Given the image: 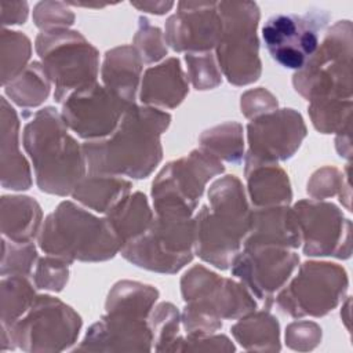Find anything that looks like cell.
<instances>
[{"instance_id": "cell-42", "label": "cell", "mask_w": 353, "mask_h": 353, "mask_svg": "<svg viewBox=\"0 0 353 353\" xmlns=\"http://www.w3.org/2000/svg\"><path fill=\"white\" fill-rule=\"evenodd\" d=\"M321 342V328L314 321L298 320L287 325L285 343L299 352L314 349Z\"/></svg>"}, {"instance_id": "cell-25", "label": "cell", "mask_w": 353, "mask_h": 353, "mask_svg": "<svg viewBox=\"0 0 353 353\" xmlns=\"http://www.w3.org/2000/svg\"><path fill=\"white\" fill-rule=\"evenodd\" d=\"M43 225L40 204L29 196L1 197V233L15 243H30Z\"/></svg>"}, {"instance_id": "cell-27", "label": "cell", "mask_w": 353, "mask_h": 353, "mask_svg": "<svg viewBox=\"0 0 353 353\" xmlns=\"http://www.w3.org/2000/svg\"><path fill=\"white\" fill-rule=\"evenodd\" d=\"M132 183L123 176L88 172L76 185L70 196L81 205L106 214L130 193Z\"/></svg>"}, {"instance_id": "cell-29", "label": "cell", "mask_w": 353, "mask_h": 353, "mask_svg": "<svg viewBox=\"0 0 353 353\" xmlns=\"http://www.w3.org/2000/svg\"><path fill=\"white\" fill-rule=\"evenodd\" d=\"M157 298L159 291L153 285L121 280L109 291L105 309L108 313H121L148 319Z\"/></svg>"}, {"instance_id": "cell-18", "label": "cell", "mask_w": 353, "mask_h": 353, "mask_svg": "<svg viewBox=\"0 0 353 353\" xmlns=\"http://www.w3.org/2000/svg\"><path fill=\"white\" fill-rule=\"evenodd\" d=\"M222 32L218 3L179 1L165 21L164 40L176 52H210Z\"/></svg>"}, {"instance_id": "cell-16", "label": "cell", "mask_w": 353, "mask_h": 353, "mask_svg": "<svg viewBox=\"0 0 353 353\" xmlns=\"http://www.w3.org/2000/svg\"><path fill=\"white\" fill-rule=\"evenodd\" d=\"M61 105L68 128L85 141L109 137L132 106L98 81L72 92Z\"/></svg>"}, {"instance_id": "cell-41", "label": "cell", "mask_w": 353, "mask_h": 353, "mask_svg": "<svg viewBox=\"0 0 353 353\" xmlns=\"http://www.w3.org/2000/svg\"><path fill=\"white\" fill-rule=\"evenodd\" d=\"M33 22L41 30L69 28L74 22V14L66 3L40 1L33 8Z\"/></svg>"}, {"instance_id": "cell-35", "label": "cell", "mask_w": 353, "mask_h": 353, "mask_svg": "<svg viewBox=\"0 0 353 353\" xmlns=\"http://www.w3.org/2000/svg\"><path fill=\"white\" fill-rule=\"evenodd\" d=\"M148 323L152 331L153 349L157 352H170L172 343L179 336V310L170 302H161L152 309Z\"/></svg>"}, {"instance_id": "cell-12", "label": "cell", "mask_w": 353, "mask_h": 353, "mask_svg": "<svg viewBox=\"0 0 353 353\" xmlns=\"http://www.w3.org/2000/svg\"><path fill=\"white\" fill-rule=\"evenodd\" d=\"M330 19V12L321 8L303 14H276L262 28L265 47L280 66L299 70L316 52Z\"/></svg>"}, {"instance_id": "cell-1", "label": "cell", "mask_w": 353, "mask_h": 353, "mask_svg": "<svg viewBox=\"0 0 353 353\" xmlns=\"http://www.w3.org/2000/svg\"><path fill=\"white\" fill-rule=\"evenodd\" d=\"M170 123L165 110L130 106L109 137L81 143L88 172L148 178L163 159L161 135Z\"/></svg>"}, {"instance_id": "cell-24", "label": "cell", "mask_w": 353, "mask_h": 353, "mask_svg": "<svg viewBox=\"0 0 353 353\" xmlns=\"http://www.w3.org/2000/svg\"><path fill=\"white\" fill-rule=\"evenodd\" d=\"M143 62L134 46H119L106 51L101 77L102 84L130 105H135Z\"/></svg>"}, {"instance_id": "cell-15", "label": "cell", "mask_w": 353, "mask_h": 353, "mask_svg": "<svg viewBox=\"0 0 353 353\" xmlns=\"http://www.w3.org/2000/svg\"><path fill=\"white\" fill-rule=\"evenodd\" d=\"M299 256L290 248L261 245L243 248L233 259L232 274L259 301L263 309L273 306L274 295L288 283Z\"/></svg>"}, {"instance_id": "cell-19", "label": "cell", "mask_w": 353, "mask_h": 353, "mask_svg": "<svg viewBox=\"0 0 353 353\" xmlns=\"http://www.w3.org/2000/svg\"><path fill=\"white\" fill-rule=\"evenodd\" d=\"M153 349L148 319L108 313L94 323L73 350L84 352H149Z\"/></svg>"}, {"instance_id": "cell-28", "label": "cell", "mask_w": 353, "mask_h": 353, "mask_svg": "<svg viewBox=\"0 0 353 353\" xmlns=\"http://www.w3.org/2000/svg\"><path fill=\"white\" fill-rule=\"evenodd\" d=\"M237 320L230 331L243 349L258 352H279L281 349L279 321L268 309L254 310Z\"/></svg>"}, {"instance_id": "cell-33", "label": "cell", "mask_w": 353, "mask_h": 353, "mask_svg": "<svg viewBox=\"0 0 353 353\" xmlns=\"http://www.w3.org/2000/svg\"><path fill=\"white\" fill-rule=\"evenodd\" d=\"M307 113L313 127L321 134H338L350 127L352 99L312 101Z\"/></svg>"}, {"instance_id": "cell-17", "label": "cell", "mask_w": 353, "mask_h": 353, "mask_svg": "<svg viewBox=\"0 0 353 353\" xmlns=\"http://www.w3.org/2000/svg\"><path fill=\"white\" fill-rule=\"evenodd\" d=\"M307 128L299 112L274 109L247 125L248 150L244 160L277 163L291 159L306 138Z\"/></svg>"}, {"instance_id": "cell-37", "label": "cell", "mask_w": 353, "mask_h": 353, "mask_svg": "<svg viewBox=\"0 0 353 353\" xmlns=\"http://www.w3.org/2000/svg\"><path fill=\"white\" fill-rule=\"evenodd\" d=\"M1 276H30L37 261L34 244L15 243L3 237Z\"/></svg>"}, {"instance_id": "cell-9", "label": "cell", "mask_w": 353, "mask_h": 353, "mask_svg": "<svg viewBox=\"0 0 353 353\" xmlns=\"http://www.w3.org/2000/svg\"><path fill=\"white\" fill-rule=\"evenodd\" d=\"M223 171L222 161L203 148L167 163L152 183L154 214L193 216L207 183Z\"/></svg>"}, {"instance_id": "cell-38", "label": "cell", "mask_w": 353, "mask_h": 353, "mask_svg": "<svg viewBox=\"0 0 353 353\" xmlns=\"http://www.w3.org/2000/svg\"><path fill=\"white\" fill-rule=\"evenodd\" d=\"M138 29L134 36V48L138 51L143 63H154L163 59L168 50L164 40V33L160 28L153 26L145 17L138 19Z\"/></svg>"}, {"instance_id": "cell-14", "label": "cell", "mask_w": 353, "mask_h": 353, "mask_svg": "<svg viewBox=\"0 0 353 353\" xmlns=\"http://www.w3.org/2000/svg\"><path fill=\"white\" fill-rule=\"evenodd\" d=\"M301 244L307 256L347 259L352 254V222L332 203L305 199L294 207Z\"/></svg>"}, {"instance_id": "cell-20", "label": "cell", "mask_w": 353, "mask_h": 353, "mask_svg": "<svg viewBox=\"0 0 353 353\" xmlns=\"http://www.w3.org/2000/svg\"><path fill=\"white\" fill-rule=\"evenodd\" d=\"M188 92L189 81L181 61L171 57L145 70L139 87V101L145 106L161 110L175 109L183 102Z\"/></svg>"}, {"instance_id": "cell-30", "label": "cell", "mask_w": 353, "mask_h": 353, "mask_svg": "<svg viewBox=\"0 0 353 353\" xmlns=\"http://www.w3.org/2000/svg\"><path fill=\"white\" fill-rule=\"evenodd\" d=\"M4 91L15 105L25 109L36 108L48 98L51 80L40 61H33L4 85Z\"/></svg>"}, {"instance_id": "cell-36", "label": "cell", "mask_w": 353, "mask_h": 353, "mask_svg": "<svg viewBox=\"0 0 353 353\" xmlns=\"http://www.w3.org/2000/svg\"><path fill=\"white\" fill-rule=\"evenodd\" d=\"M188 81L197 91L212 90L222 83V73L216 58L210 52H188L185 54Z\"/></svg>"}, {"instance_id": "cell-47", "label": "cell", "mask_w": 353, "mask_h": 353, "mask_svg": "<svg viewBox=\"0 0 353 353\" xmlns=\"http://www.w3.org/2000/svg\"><path fill=\"white\" fill-rule=\"evenodd\" d=\"M352 128H346L341 132L336 134V139H335V148H336V152L343 159H347L350 160L352 157Z\"/></svg>"}, {"instance_id": "cell-8", "label": "cell", "mask_w": 353, "mask_h": 353, "mask_svg": "<svg viewBox=\"0 0 353 353\" xmlns=\"http://www.w3.org/2000/svg\"><path fill=\"white\" fill-rule=\"evenodd\" d=\"M193 216L154 214L149 229L120 248L132 265L157 273L174 274L193 259Z\"/></svg>"}, {"instance_id": "cell-22", "label": "cell", "mask_w": 353, "mask_h": 353, "mask_svg": "<svg viewBox=\"0 0 353 353\" xmlns=\"http://www.w3.org/2000/svg\"><path fill=\"white\" fill-rule=\"evenodd\" d=\"M1 185L11 190H28L32 186L29 163L19 150V119L4 97H1Z\"/></svg>"}, {"instance_id": "cell-46", "label": "cell", "mask_w": 353, "mask_h": 353, "mask_svg": "<svg viewBox=\"0 0 353 353\" xmlns=\"http://www.w3.org/2000/svg\"><path fill=\"white\" fill-rule=\"evenodd\" d=\"M132 7L145 11V12H150V14H156V15H163L165 12H168L175 3L172 1H141V3H131Z\"/></svg>"}, {"instance_id": "cell-45", "label": "cell", "mask_w": 353, "mask_h": 353, "mask_svg": "<svg viewBox=\"0 0 353 353\" xmlns=\"http://www.w3.org/2000/svg\"><path fill=\"white\" fill-rule=\"evenodd\" d=\"M29 14V6L26 1H3L1 3V22L7 25L25 23Z\"/></svg>"}, {"instance_id": "cell-7", "label": "cell", "mask_w": 353, "mask_h": 353, "mask_svg": "<svg viewBox=\"0 0 353 353\" xmlns=\"http://www.w3.org/2000/svg\"><path fill=\"white\" fill-rule=\"evenodd\" d=\"M218 11L222 32L215 58L221 73L233 85L251 84L262 72L256 36L259 7L254 1H221Z\"/></svg>"}, {"instance_id": "cell-31", "label": "cell", "mask_w": 353, "mask_h": 353, "mask_svg": "<svg viewBox=\"0 0 353 353\" xmlns=\"http://www.w3.org/2000/svg\"><path fill=\"white\" fill-rule=\"evenodd\" d=\"M199 142L221 161L239 164L244 159L243 125L237 121H226L203 131Z\"/></svg>"}, {"instance_id": "cell-43", "label": "cell", "mask_w": 353, "mask_h": 353, "mask_svg": "<svg viewBox=\"0 0 353 353\" xmlns=\"http://www.w3.org/2000/svg\"><path fill=\"white\" fill-rule=\"evenodd\" d=\"M234 352L236 347L225 335L211 334L203 338L178 336L170 352Z\"/></svg>"}, {"instance_id": "cell-4", "label": "cell", "mask_w": 353, "mask_h": 353, "mask_svg": "<svg viewBox=\"0 0 353 353\" xmlns=\"http://www.w3.org/2000/svg\"><path fill=\"white\" fill-rule=\"evenodd\" d=\"M37 243L44 254L69 263L108 261L121 248L106 218H98L70 200L59 203L46 216Z\"/></svg>"}, {"instance_id": "cell-34", "label": "cell", "mask_w": 353, "mask_h": 353, "mask_svg": "<svg viewBox=\"0 0 353 353\" xmlns=\"http://www.w3.org/2000/svg\"><path fill=\"white\" fill-rule=\"evenodd\" d=\"M1 83L15 79L30 62L32 44L26 34L3 28L1 30Z\"/></svg>"}, {"instance_id": "cell-5", "label": "cell", "mask_w": 353, "mask_h": 353, "mask_svg": "<svg viewBox=\"0 0 353 353\" xmlns=\"http://www.w3.org/2000/svg\"><path fill=\"white\" fill-rule=\"evenodd\" d=\"M352 22L338 21L324 34L316 52L292 76L306 101L352 99Z\"/></svg>"}, {"instance_id": "cell-23", "label": "cell", "mask_w": 353, "mask_h": 353, "mask_svg": "<svg viewBox=\"0 0 353 353\" xmlns=\"http://www.w3.org/2000/svg\"><path fill=\"white\" fill-rule=\"evenodd\" d=\"M244 175L248 197L256 208L290 204L291 183L277 163L244 160Z\"/></svg>"}, {"instance_id": "cell-6", "label": "cell", "mask_w": 353, "mask_h": 353, "mask_svg": "<svg viewBox=\"0 0 353 353\" xmlns=\"http://www.w3.org/2000/svg\"><path fill=\"white\" fill-rule=\"evenodd\" d=\"M34 48L55 85L54 98L58 103L97 81L99 52L80 32L69 28L41 30L34 40Z\"/></svg>"}, {"instance_id": "cell-3", "label": "cell", "mask_w": 353, "mask_h": 353, "mask_svg": "<svg viewBox=\"0 0 353 353\" xmlns=\"http://www.w3.org/2000/svg\"><path fill=\"white\" fill-rule=\"evenodd\" d=\"M22 141L39 189L62 197L72 194L87 174V163L83 146L70 135L61 113L52 106L32 113Z\"/></svg>"}, {"instance_id": "cell-2", "label": "cell", "mask_w": 353, "mask_h": 353, "mask_svg": "<svg viewBox=\"0 0 353 353\" xmlns=\"http://www.w3.org/2000/svg\"><path fill=\"white\" fill-rule=\"evenodd\" d=\"M208 201L210 205H203L193 216V252L216 269L226 270L241 251L251 226L252 210L236 175L214 181L208 189Z\"/></svg>"}, {"instance_id": "cell-21", "label": "cell", "mask_w": 353, "mask_h": 353, "mask_svg": "<svg viewBox=\"0 0 353 353\" xmlns=\"http://www.w3.org/2000/svg\"><path fill=\"white\" fill-rule=\"evenodd\" d=\"M273 245L295 250L301 245V232L288 205H274L252 210L251 226L243 241V248Z\"/></svg>"}, {"instance_id": "cell-32", "label": "cell", "mask_w": 353, "mask_h": 353, "mask_svg": "<svg viewBox=\"0 0 353 353\" xmlns=\"http://www.w3.org/2000/svg\"><path fill=\"white\" fill-rule=\"evenodd\" d=\"M1 290V325L11 327L32 306L36 294L28 276H3Z\"/></svg>"}, {"instance_id": "cell-39", "label": "cell", "mask_w": 353, "mask_h": 353, "mask_svg": "<svg viewBox=\"0 0 353 353\" xmlns=\"http://www.w3.org/2000/svg\"><path fill=\"white\" fill-rule=\"evenodd\" d=\"M70 265L68 261L52 255L39 258L33 274L36 288L51 292L62 291L69 280Z\"/></svg>"}, {"instance_id": "cell-11", "label": "cell", "mask_w": 353, "mask_h": 353, "mask_svg": "<svg viewBox=\"0 0 353 353\" xmlns=\"http://www.w3.org/2000/svg\"><path fill=\"white\" fill-rule=\"evenodd\" d=\"M81 325L73 307L44 294L36 295L28 312L6 328L15 347L25 352H62L76 343Z\"/></svg>"}, {"instance_id": "cell-13", "label": "cell", "mask_w": 353, "mask_h": 353, "mask_svg": "<svg viewBox=\"0 0 353 353\" xmlns=\"http://www.w3.org/2000/svg\"><path fill=\"white\" fill-rule=\"evenodd\" d=\"M185 307L215 320H236L254 310V295L237 280L194 265L181 279Z\"/></svg>"}, {"instance_id": "cell-44", "label": "cell", "mask_w": 353, "mask_h": 353, "mask_svg": "<svg viewBox=\"0 0 353 353\" xmlns=\"http://www.w3.org/2000/svg\"><path fill=\"white\" fill-rule=\"evenodd\" d=\"M277 98L262 87L248 90L240 98L241 113L251 120L277 109Z\"/></svg>"}, {"instance_id": "cell-40", "label": "cell", "mask_w": 353, "mask_h": 353, "mask_svg": "<svg viewBox=\"0 0 353 353\" xmlns=\"http://www.w3.org/2000/svg\"><path fill=\"white\" fill-rule=\"evenodd\" d=\"M349 165H346L345 171H339L338 168L331 165L321 167L317 171H314L309 178L306 192L310 196V199L314 200H324L335 194H339L345 181L349 178Z\"/></svg>"}, {"instance_id": "cell-26", "label": "cell", "mask_w": 353, "mask_h": 353, "mask_svg": "<svg viewBox=\"0 0 353 353\" xmlns=\"http://www.w3.org/2000/svg\"><path fill=\"white\" fill-rule=\"evenodd\" d=\"M105 218L123 247L149 229L154 214L148 197L142 192H134L128 193L112 207Z\"/></svg>"}, {"instance_id": "cell-10", "label": "cell", "mask_w": 353, "mask_h": 353, "mask_svg": "<svg viewBox=\"0 0 353 353\" xmlns=\"http://www.w3.org/2000/svg\"><path fill=\"white\" fill-rule=\"evenodd\" d=\"M347 287V273L341 265L307 261L277 292L273 303L292 319L321 317L343 302Z\"/></svg>"}]
</instances>
